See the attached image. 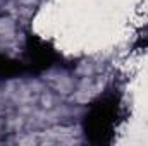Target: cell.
I'll return each mask as SVG.
<instances>
[{
  "instance_id": "obj_4",
  "label": "cell",
  "mask_w": 148,
  "mask_h": 146,
  "mask_svg": "<svg viewBox=\"0 0 148 146\" xmlns=\"http://www.w3.org/2000/svg\"><path fill=\"white\" fill-rule=\"evenodd\" d=\"M134 48H148V24L143 26V29L140 31L138 40L134 43Z\"/></svg>"
},
{
  "instance_id": "obj_3",
  "label": "cell",
  "mask_w": 148,
  "mask_h": 146,
  "mask_svg": "<svg viewBox=\"0 0 148 146\" xmlns=\"http://www.w3.org/2000/svg\"><path fill=\"white\" fill-rule=\"evenodd\" d=\"M26 76L21 59L9 57L0 52V79H16Z\"/></svg>"
},
{
  "instance_id": "obj_1",
  "label": "cell",
  "mask_w": 148,
  "mask_h": 146,
  "mask_svg": "<svg viewBox=\"0 0 148 146\" xmlns=\"http://www.w3.org/2000/svg\"><path fill=\"white\" fill-rule=\"evenodd\" d=\"M126 117L122 95L117 88H110L97 96L83 117V132L91 145H110L115 131Z\"/></svg>"
},
{
  "instance_id": "obj_2",
  "label": "cell",
  "mask_w": 148,
  "mask_h": 146,
  "mask_svg": "<svg viewBox=\"0 0 148 146\" xmlns=\"http://www.w3.org/2000/svg\"><path fill=\"white\" fill-rule=\"evenodd\" d=\"M21 62L26 76H38L45 71H50L55 65H64L62 62L66 60L64 55L59 50H55V46L50 41L29 33L24 41Z\"/></svg>"
}]
</instances>
